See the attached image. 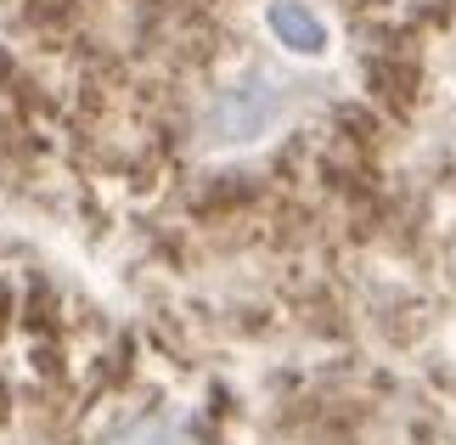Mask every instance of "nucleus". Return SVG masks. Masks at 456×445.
Masks as SVG:
<instances>
[{
    "instance_id": "obj_1",
    "label": "nucleus",
    "mask_w": 456,
    "mask_h": 445,
    "mask_svg": "<svg viewBox=\"0 0 456 445\" xmlns=\"http://www.w3.org/2000/svg\"><path fill=\"white\" fill-rule=\"evenodd\" d=\"M288 113V85L265 74V68H248L242 79H232L225 91L208 102L203 130L215 147H254L259 136H271Z\"/></svg>"
},
{
    "instance_id": "obj_2",
    "label": "nucleus",
    "mask_w": 456,
    "mask_h": 445,
    "mask_svg": "<svg viewBox=\"0 0 456 445\" xmlns=\"http://www.w3.org/2000/svg\"><path fill=\"white\" fill-rule=\"evenodd\" d=\"M265 23H271L276 40L288 51H299V57H322L327 51V23H322V12H315L310 0H271Z\"/></svg>"
},
{
    "instance_id": "obj_3",
    "label": "nucleus",
    "mask_w": 456,
    "mask_h": 445,
    "mask_svg": "<svg viewBox=\"0 0 456 445\" xmlns=\"http://www.w3.org/2000/svg\"><path fill=\"white\" fill-rule=\"evenodd\" d=\"M102 445H198L186 429H175V423H158V417H142V423H125L118 434H108Z\"/></svg>"
}]
</instances>
